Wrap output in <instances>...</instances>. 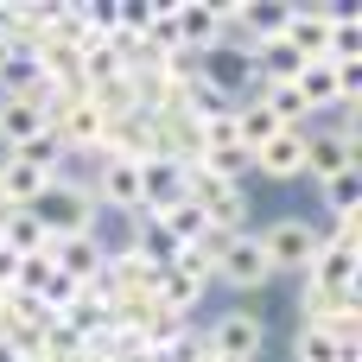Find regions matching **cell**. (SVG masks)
<instances>
[{
    "mask_svg": "<svg viewBox=\"0 0 362 362\" xmlns=\"http://www.w3.org/2000/svg\"><path fill=\"white\" fill-rule=\"evenodd\" d=\"M134 172H140V210H146V216H159V210H172V204L185 197V165H178V159H159V153H153V159H140Z\"/></svg>",
    "mask_w": 362,
    "mask_h": 362,
    "instance_id": "cell-12",
    "label": "cell"
},
{
    "mask_svg": "<svg viewBox=\"0 0 362 362\" xmlns=\"http://www.w3.org/2000/svg\"><path fill=\"white\" fill-rule=\"evenodd\" d=\"M255 172H261V178H274V185L305 178V127H280V134L255 153Z\"/></svg>",
    "mask_w": 362,
    "mask_h": 362,
    "instance_id": "cell-11",
    "label": "cell"
},
{
    "mask_svg": "<svg viewBox=\"0 0 362 362\" xmlns=\"http://www.w3.org/2000/svg\"><path fill=\"white\" fill-rule=\"evenodd\" d=\"M325 38H331V6H286L280 45H293L305 64H318L325 57Z\"/></svg>",
    "mask_w": 362,
    "mask_h": 362,
    "instance_id": "cell-14",
    "label": "cell"
},
{
    "mask_svg": "<svg viewBox=\"0 0 362 362\" xmlns=\"http://www.w3.org/2000/svg\"><path fill=\"white\" fill-rule=\"evenodd\" d=\"M210 255H216V280L229 286V293H261L267 280H274V267H267V255H261V242H255V229H242V235H229V242H216L210 235Z\"/></svg>",
    "mask_w": 362,
    "mask_h": 362,
    "instance_id": "cell-6",
    "label": "cell"
},
{
    "mask_svg": "<svg viewBox=\"0 0 362 362\" xmlns=\"http://www.w3.org/2000/svg\"><path fill=\"white\" fill-rule=\"evenodd\" d=\"M0 248H13V255L25 261V255H45L51 235H45V223H38L32 210H6V216H0Z\"/></svg>",
    "mask_w": 362,
    "mask_h": 362,
    "instance_id": "cell-18",
    "label": "cell"
},
{
    "mask_svg": "<svg viewBox=\"0 0 362 362\" xmlns=\"http://www.w3.org/2000/svg\"><path fill=\"white\" fill-rule=\"evenodd\" d=\"M121 255H127V261H140L146 274H159V267H172V261H178V242L165 235V223H159V216H134V223H127Z\"/></svg>",
    "mask_w": 362,
    "mask_h": 362,
    "instance_id": "cell-13",
    "label": "cell"
},
{
    "mask_svg": "<svg viewBox=\"0 0 362 362\" xmlns=\"http://www.w3.org/2000/svg\"><path fill=\"white\" fill-rule=\"evenodd\" d=\"M51 134H57V146H64L70 159H95L102 140H108V121H102L95 102L76 89V95H57V102H51Z\"/></svg>",
    "mask_w": 362,
    "mask_h": 362,
    "instance_id": "cell-5",
    "label": "cell"
},
{
    "mask_svg": "<svg viewBox=\"0 0 362 362\" xmlns=\"http://www.w3.org/2000/svg\"><path fill=\"white\" fill-rule=\"evenodd\" d=\"M210 267H216L210 242H204V248H178V261H172V267H159V280H153L159 305H165L172 318H185V325H191V312L204 305V293H210V280H216Z\"/></svg>",
    "mask_w": 362,
    "mask_h": 362,
    "instance_id": "cell-3",
    "label": "cell"
},
{
    "mask_svg": "<svg viewBox=\"0 0 362 362\" xmlns=\"http://www.w3.org/2000/svg\"><path fill=\"white\" fill-rule=\"evenodd\" d=\"M325 57H331V64L362 57V13H356V6H331V38H325Z\"/></svg>",
    "mask_w": 362,
    "mask_h": 362,
    "instance_id": "cell-19",
    "label": "cell"
},
{
    "mask_svg": "<svg viewBox=\"0 0 362 362\" xmlns=\"http://www.w3.org/2000/svg\"><path fill=\"white\" fill-rule=\"evenodd\" d=\"M204 350L216 362H261V350H267V318H261L255 305H229V312L210 318Z\"/></svg>",
    "mask_w": 362,
    "mask_h": 362,
    "instance_id": "cell-4",
    "label": "cell"
},
{
    "mask_svg": "<svg viewBox=\"0 0 362 362\" xmlns=\"http://www.w3.org/2000/svg\"><path fill=\"white\" fill-rule=\"evenodd\" d=\"M51 102H57V89H25V95H0V146L6 153H19L32 134H45L51 127Z\"/></svg>",
    "mask_w": 362,
    "mask_h": 362,
    "instance_id": "cell-9",
    "label": "cell"
},
{
    "mask_svg": "<svg viewBox=\"0 0 362 362\" xmlns=\"http://www.w3.org/2000/svg\"><path fill=\"white\" fill-rule=\"evenodd\" d=\"M0 216H6V197H0Z\"/></svg>",
    "mask_w": 362,
    "mask_h": 362,
    "instance_id": "cell-21",
    "label": "cell"
},
{
    "mask_svg": "<svg viewBox=\"0 0 362 362\" xmlns=\"http://www.w3.org/2000/svg\"><path fill=\"white\" fill-rule=\"evenodd\" d=\"M32 216L45 223V235H51V242H64V235H89V229L102 223V210H95V197H89V178H76V172H64V178H51V185L38 191V204H32Z\"/></svg>",
    "mask_w": 362,
    "mask_h": 362,
    "instance_id": "cell-2",
    "label": "cell"
},
{
    "mask_svg": "<svg viewBox=\"0 0 362 362\" xmlns=\"http://www.w3.org/2000/svg\"><path fill=\"white\" fill-rule=\"evenodd\" d=\"M51 178L38 172V165H25V159H0V197H6V210H32L38 204V191H45Z\"/></svg>",
    "mask_w": 362,
    "mask_h": 362,
    "instance_id": "cell-17",
    "label": "cell"
},
{
    "mask_svg": "<svg viewBox=\"0 0 362 362\" xmlns=\"http://www.w3.org/2000/svg\"><path fill=\"white\" fill-rule=\"evenodd\" d=\"M318 204H325V216H350V210H362V172L325 178V185H318Z\"/></svg>",
    "mask_w": 362,
    "mask_h": 362,
    "instance_id": "cell-20",
    "label": "cell"
},
{
    "mask_svg": "<svg viewBox=\"0 0 362 362\" xmlns=\"http://www.w3.org/2000/svg\"><path fill=\"white\" fill-rule=\"evenodd\" d=\"M89 197H95V210H115V216H146L140 210V172H134V159H121V153H95V172H89Z\"/></svg>",
    "mask_w": 362,
    "mask_h": 362,
    "instance_id": "cell-8",
    "label": "cell"
},
{
    "mask_svg": "<svg viewBox=\"0 0 362 362\" xmlns=\"http://www.w3.org/2000/svg\"><path fill=\"white\" fill-rule=\"evenodd\" d=\"M255 242H261L274 280H305L312 261H318V248H325V229L312 216H274L267 229H255Z\"/></svg>",
    "mask_w": 362,
    "mask_h": 362,
    "instance_id": "cell-1",
    "label": "cell"
},
{
    "mask_svg": "<svg viewBox=\"0 0 362 362\" xmlns=\"http://www.w3.org/2000/svg\"><path fill=\"white\" fill-rule=\"evenodd\" d=\"M293 89H299V102L312 108V121H325V115H337V70H331V57H318V64H305Z\"/></svg>",
    "mask_w": 362,
    "mask_h": 362,
    "instance_id": "cell-16",
    "label": "cell"
},
{
    "mask_svg": "<svg viewBox=\"0 0 362 362\" xmlns=\"http://www.w3.org/2000/svg\"><path fill=\"white\" fill-rule=\"evenodd\" d=\"M197 76H204L210 89H223L229 102H242V95H255V51L223 32L210 51H197Z\"/></svg>",
    "mask_w": 362,
    "mask_h": 362,
    "instance_id": "cell-7",
    "label": "cell"
},
{
    "mask_svg": "<svg viewBox=\"0 0 362 362\" xmlns=\"http://www.w3.org/2000/svg\"><path fill=\"white\" fill-rule=\"evenodd\" d=\"M45 255H51V267H57L70 286H95L102 267H108V242H102L95 229H89V235H64V242H51Z\"/></svg>",
    "mask_w": 362,
    "mask_h": 362,
    "instance_id": "cell-10",
    "label": "cell"
},
{
    "mask_svg": "<svg viewBox=\"0 0 362 362\" xmlns=\"http://www.w3.org/2000/svg\"><path fill=\"white\" fill-rule=\"evenodd\" d=\"M229 134H235V146H242L248 159H255V153L280 134V121H274V108L261 102V89H255V95H242V102L229 108Z\"/></svg>",
    "mask_w": 362,
    "mask_h": 362,
    "instance_id": "cell-15",
    "label": "cell"
}]
</instances>
